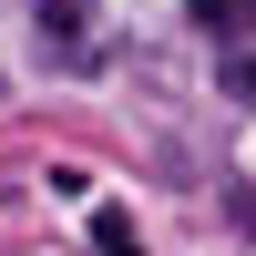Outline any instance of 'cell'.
Here are the masks:
<instances>
[{
	"mask_svg": "<svg viewBox=\"0 0 256 256\" xmlns=\"http://www.w3.org/2000/svg\"><path fill=\"white\" fill-rule=\"evenodd\" d=\"M92 246H102V256H144V236H134L123 205H102V216H92Z\"/></svg>",
	"mask_w": 256,
	"mask_h": 256,
	"instance_id": "3",
	"label": "cell"
},
{
	"mask_svg": "<svg viewBox=\"0 0 256 256\" xmlns=\"http://www.w3.org/2000/svg\"><path fill=\"white\" fill-rule=\"evenodd\" d=\"M31 31H41L52 62H92V10L82 0H31Z\"/></svg>",
	"mask_w": 256,
	"mask_h": 256,
	"instance_id": "1",
	"label": "cell"
},
{
	"mask_svg": "<svg viewBox=\"0 0 256 256\" xmlns=\"http://www.w3.org/2000/svg\"><path fill=\"white\" fill-rule=\"evenodd\" d=\"M226 82H236V92L256 102V52H236V62H226Z\"/></svg>",
	"mask_w": 256,
	"mask_h": 256,
	"instance_id": "5",
	"label": "cell"
},
{
	"mask_svg": "<svg viewBox=\"0 0 256 256\" xmlns=\"http://www.w3.org/2000/svg\"><path fill=\"white\" fill-rule=\"evenodd\" d=\"M226 216H236L246 236H256V184H236V195H226Z\"/></svg>",
	"mask_w": 256,
	"mask_h": 256,
	"instance_id": "4",
	"label": "cell"
},
{
	"mask_svg": "<svg viewBox=\"0 0 256 256\" xmlns=\"http://www.w3.org/2000/svg\"><path fill=\"white\" fill-rule=\"evenodd\" d=\"M184 10H195V31H205V41H226V52L256 31V0H184Z\"/></svg>",
	"mask_w": 256,
	"mask_h": 256,
	"instance_id": "2",
	"label": "cell"
}]
</instances>
